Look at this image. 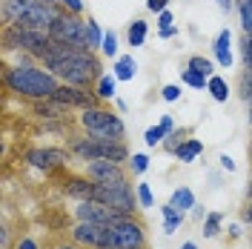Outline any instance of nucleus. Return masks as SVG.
Here are the masks:
<instances>
[{
    "label": "nucleus",
    "mask_w": 252,
    "mask_h": 249,
    "mask_svg": "<svg viewBox=\"0 0 252 249\" xmlns=\"http://www.w3.org/2000/svg\"><path fill=\"white\" fill-rule=\"evenodd\" d=\"M40 63L61 83H72V86H92V83H97L103 78L97 55L92 49L80 46V43H58V40H52L46 55L40 58Z\"/></svg>",
    "instance_id": "obj_1"
},
{
    "label": "nucleus",
    "mask_w": 252,
    "mask_h": 249,
    "mask_svg": "<svg viewBox=\"0 0 252 249\" xmlns=\"http://www.w3.org/2000/svg\"><path fill=\"white\" fill-rule=\"evenodd\" d=\"M3 86L17 97H29V100H46L55 94L61 86V80L55 78L49 69L34 66V63H17V66H6L3 72Z\"/></svg>",
    "instance_id": "obj_2"
},
{
    "label": "nucleus",
    "mask_w": 252,
    "mask_h": 249,
    "mask_svg": "<svg viewBox=\"0 0 252 249\" xmlns=\"http://www.w3.org/2000/svg\"><path fill=\"white\" fill-rule=\"evenodd\" d=\"M69 152L83 160V163H92V160H115V163H129V149H126L124 140L118 138H97V135H86V138H75L69 143Z\"/></svg>",
    "instance_id": "obj_3"
},
{
    "label": "nucleus",
    "mask_w": 252,
    "mask_h": 249,
    "mask_svg": "<svg viewBox=\"0 0 252 249\" xmlns=\"http://www.w3.org/2000/svg\"><path fill=\"white\" fill-rule=\"evenodd\" d=\"M78 124L86 135H97V138H118L124 140L126 126L115 112L103 109V106H92V109H80Z\"/></svg>",
    "instance_id": "obj_4"
},
{
    "label": "nucleus",
    "mask_w": 252,
    "mask_h": 249,
    "mask_svg": "<svg viewBox=\"0 0 252 249\" xmlns=\"http://www.w3.org/2000/svg\"><path fill=\"white\" fill-rule=\"evenodd\" d=\"M52 37L49 34H37V31H26L17 26H6L3 29V46L6 52H20V55H32V58H43L46 55Z\"/></svg>",
    "instance_id": "obj_5"
},
{
    "label": "nucleus",
    "mask_w": 252,
    "mask_h": 249,
    "mask_svg": "<svg viewBox=\"0 0 252 249\" xmlns=\"http://www.w3.org/2000/svg\"><path fill=\"white\" fill-rule=\"evenodd\" d=\"M61 12H63V6L58 0H40V3L32 6L29 12H23L12 26L26 29V31H37V34H49L52 26H55V20L61 17Z\"/></svg>",
    "instance_id": "obj_6"
},
{
    "label": "nucleus",
    "mask_w": 252,
    "mask_h": 249,
    "mask_svg": "<svg viewBox=\"0 0 252 249\" xmlns=\"http://www.w3.org/2000/svg\"><path fill=\"white\" fill-rule=\"evenodd\" d=\"M69 238L83 249H115V235H112L109 223L75 220V226H69Z\"/></svg>",
    "instance_id": "obj_7"
},
{
    "label": "nucleus",
    "mask_w": 252,
    "mask_h": 249,
    "mask_svg": "<svg viewBox=\"0 0 252 249\" xmlns=\"http://www.w3.org/2000/svg\"><path fill=\"white\" fill-rule=\"evenodd\" d=\"M69 157H72V152H69V149H55V146H37V149H29V152L23 155V160L29 163L32 169L43 172V175H52V172L63 169V166L69 163Z\"/></svg>",
    "instance_id": "obj_8"
},
{
    "label": "nucleus",
    "mask_w": 252,
    "mask_h": 249,
    "mask_svg": "<svg viewBox=\"0 0 252 249\" xmlns=\"http://www.w3.org/2000/svg\"><path fill=\"white\" fill-rule=\"evenodd\" d=\"M58 103L69 106V109H92V106H100V94L89 89V86H72V83H61L55 94H52Z\"/></svg>",
    "instance_id": "obj_9"
},
{
    "label": "nucleus",
    "mask_w": 252,
    "mask_h": 249,
    "mask_svg": "<svg viewBox=\"0 0 252 249\" xmlns=\"http://www.w3.org/2000/svg\"><path fill=\"white\" fill-rule=\"evenodd\" d=\"M115 235V249H146L149 238H146V226L138 218H126L112 226Z\"/></svg>",
    "instance_id": "obj_10"
},
{
    "label": "nucleus",
    "mask_w": 252,
    "mask_h": 249,
    "mask_svg": "<svg viewBox=\"0 0 252 249\" xmlns=\"http://www.w3.org/2000/svg\"><path fill=\"white\" fill-rule=\"evenodd\" d=\"M83 31H86V20L83 17L72 15V12H61V17L55 20V26L49 31V37L58 40V43H80V46H86L83 43Z\"/></svg>",
    "instance_id": "obj_11"
},
{
    "label": "nucleus",
    "mask_w": 252,
    "mask_h": 249,
    "mask_svg": "<svg viewBox=\"0 0 252 249\" xmlns=\"http://www.w3.org/2000/svg\"><path fill=\"white\" fill-rule=\"evenodd\" d=\"M83 175H89L94 184H115V181H124L129 178L132 172L126 163H115V160H92V163H86V172Z\"/></svg>",
    "instance_id": "obj_12"
},
{
    "label": "nucleus",
    "mask_w": 252,
    "mask_h": 249,
    "mask_svg": "<svg viewBox=\"0 0 252 249\" xmlns=\"http://www.w3.org/2000/svg\"><path fill=\"white\" fill-rule=\"evenodd\" d=\"M63 192L75 201H92L94 198V181L89 175H66Z\"/></svg>",
    "instance_id": "obj_13"
},
{
    "label": "nucleus",
    "mask_w": 252,
    "mask_h": 249,
    "mask_svg": "<svg viewBox=\"0 0 252 249\" xmlns=\"http://www.w3.org/2000/svg\"><path fill=\"white\" fill-rule=\"evenodd\" d=\"M212 52H215V63L220 69H232V31L229 29H220L215 43H212Z\"/></svg>",
    "instance_id": "obj_14"
},
{
    "label": "nucleus",
    "mask_w": 252,
    "mask_h": 249,
    "mask_svg": "<svg viewBox=\"0 0 252 249\" xmlns=\"http://www.w3.org/2000/svg\"><path fill=\"white\" fill-rule=\"evenodd\" d=\"M34 115L43 121H63L69 115V106L58 103L55 97H46V100H34Z\"/></svg>",
    "instance_id": "obj_15"
},
{
    "label": "nucleus",
    "mask_w": 252,
    "mask_h": 249,
    "mask_svg": "<svg viewBox=\"0 0 252 249\" xmlns=\"http://www.w3.org/2000/svg\"><path fill=\"white\" fill-rule=\"evenodd\" d=\"M160 215H163V226H160V232L166 235H175L181 226H184V220H187V212H181V209H175L172 203H163L160 206Z\"/></svg>",
    "instance_id": "obj_16"
},
{
    "label": "nucleus",
    "mask_w": 252,
    "mask_h": 249,
    "mask_svg": "<svg viewBox=\"0 0 252 249\" xmlns=\"http://www.w3.org/2000/svg\"><path fill=\"white\" fill-rule=\"evenodd\" d=\"M198 155H204V140H198V138H187L178 149H175V157H178L181 163H195Z\"/></svg>",
    "instance_id": "obj_17"
},
{
    "label": "nucleus",
    "mask_w": 252,
    "mask_h": 249,
    "mask_svg": "<svg viewBox=\"0 0 252 249\" xmlns=\"http://www.w3.org/2000/svg\"><path fill=\"white\" fill-rule=\"evenodd\" d=\"M112 75L118 80H132L138 75V61L135 55H118L115 58V66H112Z\"/></svg>",
    "instance_id": "obj_18"
},
{
    "label": "nucleus",
    "mask_w": 252,
    "mask_h": 249,
    "mask_svg": "<svg viewBox=\"0 0 252 249\" xmlns=\"http://www.w3.org/2000/svg\"><path fill=\"white\" fill-rule=\"evenodd\" d=\"M169 203H172L175 209H181V212H192V209L198 206V198H195V192H192L189 187H178L172 192Z\"/></svg>",
    "instance_id": "obj_19"
},
{
    "label": "nucleus",
    "mask_w": 252,
    "mask_h": 249,
    "mask_svg": "<svg viewBox=\"0 0 252 249\" xmlns=\"http://www.w3.org/2000/svg\"><path fill=\"white\" fill-rule=\"evenodd\" d=\"M146 34H149V23L138 17V20H132L129 29H126V43H129L132 49H138V46L146 43Z\"/></svg>",
    "instance_id": "obj_20"
},
{
    "label": "nucleus",
    "mask_w": 252,
    "mask_h": 249,
    "mask_svg": "<svg viewBox=\"0 0 252 249\" xmlns=\"http://www.w3.org/2000/svg\"><path fill=\"white\" fill-rule=\"evenodd\" d=\"M206 92L212 94V100H215V103H226V100H229V94H232V89H229V83L220 78V75H212L209 83H206Z\"/></svg>",
    "instance_id": "obj_21"
},
{
    "label": "nucleus",
    "mask_w": 252,
    "mask_h": 249,
    "mask_svg": "<svg viewBox=\"0 0 252 249\" xmlns=\"http://www.w3.org/2000/svg\"><path fill=\"white\" fill-rule=\"evenodd\" d=\"M103 34H106V31L97 26V20H92V17H89V20H86V31H83V43L94 52V49L103 46Z\"/></svg>",
    "instance_id": "obj_22"
},
{
    "label": "nucleus",
    "mask_w": 252,
    "mask_h": 249,
    "mask_svg": "<svg viewBox=\"0 0 252 249\" xmlns=\"http://www.w3.org/2000/svg\"><path fill=\"white\" fill-rule=\"evenodd\" d=\"M94 92L100 94V100H115L118 97V78L115 75H103V78L97 80Z\"/></svg>",
    "instance_id": "obj_23"
},
{
    "label": "nucleus",
    "mask_w": 252,
    "mask_h": 249,
    "mask_svg": "<svg viewBox=\"0 0 252 249\" xmlns=\"http://www.w3.org/2000/svg\"><path fill=\"white\" fill-rule=\"evenodd\" d=\"M204 229V238H215V235L220 232V226H223V212H206V218H204V223H201Z\"/></svg>",
    "instance_id": "obj_24"
},
{
    "label": "nucleus",
    "mask_w": 252,
    "mask_h": 249,
    "mask_svg": "<svg viewBox=\"0 0 252 249\" xmlns=\"http://www.w3.org/2000/svg\"><path fill=\"white\" fill-rule=\"evenodd\" d=\"M187 66L189 69H195V72H201V75H206V78L215 75V63L209 61V58H204V55H192Z\"/></svg>",
    "instance_id": "obj_25"
},
{
    "label": "nucleus",
    "mask_w": 252,
    "mask_h": 249,
    "mask_svg": "<svg viewBox=\"0 0 252 249\" xmlns=\"http://www.w3.org/2000/svg\"><path fill=\"white\" fill-rule=\"evenodd\" d=\"M181 80H184L187 86H192V89H206V83H209V78H206V75L195 72V69H189V66L181 72Z\"/></svg>",
    "instance_id": "obj_26"
},
{
    "label": "nucleus",
    "mask_w": 252,
    "mask_h": 249,
    "mask_svg": "<svg viewBox=\"0 0 252 249\" xmlns=\"http://www.w3.org/2000/svg\"><path fill=\"white\" fill-rule=\"evenodd\" d=\"M238 15L244 34H252V0H238Z\"/></svg>",
    "instance_id": "obj_27"
},
{
    "label": "nucleus",
    "mask_w": 252,
    "mask_h": 249,
    "mask_svg": "<svg viewBox=\"0 0 252 249\" xmlns=\"http://www.w3.org/2000/svg\"><path fill=\"white\" fill-rule=\"evenodd\" d=\"M126 166H129V172H132L135 178H141L143 172L149 169V155H146V152H135V155L129 157V163H126Z\"/></svg>",
    "instance_id": "obj_28"
},
{
    "label": "nucleus",
    "mask_w": 252,
    "mask_h": 249,
    "mask_svg": "<svg viewBox=\"0 0 252 249\" xmlns=\"http://www.w3.org/2000/svg\"><path fill=\"white\" fill-rule=\"evenodd\" d=\"M135 192H138V203H141V209L155 206V195H152V187H149L146 181H138V184H135Z\"/></svg>",
    "instance_id": "obj_29"
},
{
    "label": "nucleus",
    "mask_w": 252,
    "mask_h": 249,
    "mask_svg": "<svg viewBox=\"0 0 252 249\" xmlns=\"http://www.w3.org/2000/svg\"><path fill=\"white\" fill-rule=\"evenodd\" d=\"M163 140H166V129H163L160 124L149 126V129L143 132V143H146V146H152V149H155V146H160Z\"/></svg>",
    "instance_id": "obj_30"
},
{
    "label": "nucleus",
    "mask_w": 252,
    "mask_h": 249,
    "mask_svg": "<svg viewBox=\"0 0 252 249\" xmlns=\"http://www.w3.org/2000/svg\"><path fill=\"white\" fill-rule=\"evenodd\" d=\"M100 52H103L106 58H118V34H115V31H106V34H103Z\"/></svg>",
    "instance_id": "obj_31"
},
{
    "label": "nucleus",
    "mask_w": 252,
    "mask_h": 249,
    "mask_svg": "<svg viewBox=\"0 0 252 249\" xmlns=\"http://www.w3.org/2000/svg\"><path fill=\"white\" fill-rule=\"evenodd\" d=\"M241 61H244V69H252V34H244L241 40Z\"/></svg>",
    "instance_id": "obj_32"
},
{
    "label": "nucleus",
    "mask_w": 252,
    "mask_h": 249,
    "mask_svg": "<svg viewBox=\"0 0 252 249\" xmlns=\"http://www.w3.org/2000/svg\"><path fill=\"white\" fill-rule=\"evenodd\" d=\"M241 97L247 103L252 100V69H244V75H241Z\"/></svg>",
    "instance_id": "obj_33"
},
{
    "label": "nucleus",
    "mask_w": 252,
    "mask_h": 249,
    "mask_svg": "<svg viewBox=\"0 0 252 249\" xmlns=\"http://www.w3.org/2000/svg\"><path fill=\"white\" fill-rule=\"evenodd\" d=\"M184 140H187V135H184L181 129H175L172 135H166V140H163V146H166V152H172V155H175V149H178V146H181Z\"/></svg>",
    "instance_id": "obj_34"
},
{
    "label": "nucleus",
    "mask_w": 252,
    "mask_h": 249,
    "mask_svg": "<svg viewBox=\"0 0 252 249\" xmlns=\"http://www.w3.org/2000/svg\"><path fill=\"white\" fill-rule=\"evenodd\" d=\"M160 97H163L166 103H175V100H181V86H175V83H166V86L160 89Z\"/></svg>",
    "instance_id": "obj_35"
},
{
    "label": "nucleus",
    "mask_w": 252,
    "mask_h": 249,
    "mask_svg": "<svg viewBox=\"0 0 252 249\" xmlns=\"http://www.w3.org/2000/svg\"><path fill=\"white\" fill-rule=\"evenodd\" d=\"M15 249H40V244H37V238H32V235H23V238H17Z\"/></svg>",
    "instance_id": "obj_36"
},
{
    "label": "nucleus",
    "mask_w": 252,
    "mask_h": 249,
    "mask_svg": "<svg viewBox=\"0 0 252 249\" xmlns=\"http://www.w3.org/2000/svg\"><path fill=\"white\" fill-rule=\"evenodd\" d=\"M146 9H149L152 15H160L163 9H169V0H146Z\"/></svg>",
    "instance_id": "obj_37"
},
{
    "label": "nucleus",
    "mask_w": 252,
    "mask_h": 249,
    "mask_svg": "<svg viewBox=\"0 0 252 249\" xmlns=\"http://www.w3.org/2000/svg\"><path fill=\"white\" fill-rule=\"evenodd\" d=\"M172 23H175V15L169 12V9H163V12L158 15V26H160V29H169Z\"/></svg>",
    "instance_id": "obj_38"
},
{
    "label": "nucleus",
    "mask_w": 252,
    "mask_h": 249,
    "mask_svg": "<svg viewBox=\"0 0 252 249\" xmlns=\"http://www.w3.org/2000/svg\"><path fill=\"white\" fill-rule=\"evenodd\" d=\"M63 12H72V15H83V3L80 0H66V3H61Z\"/></svg>",
    "instance_id": "obj_39"
},
{
    "label": "nucleus",
    "mask_w": 252,
    "mask_h": 249,
    "mask_svg": "<svg viewBox=\"0 0 252 249\" xmlns=\"http://www.w3.org/2000/svg\"><path fill=\"white\" fill-rule=\"evenodd\" d=\"M241 220H244L247 226H252V198H247V206L241 209Z\"/></svg>",
    "instance_id": "obj_40"
},
{
    "label": "nucleus",
    "mask_w": 252,
    "mask_h": 249,
    "mask_svg": "<svg viewBox=\"0 0 252 249\" xmlns=\"http://www.w3.org/2000/svg\"><path fill=\"white\" fill-rule=\"evenodd\" d=\"M49 249H83V247H80V244H75V241L69 238V241H55Z\"/></svg>",
    "instance_id": "obj_41"
},
{
    "label": "nucleus",
    "mask_w": 252,
    "mask_h": 249,
    "mask_svg": "<svg viewBox=\"0 0 252 249\" xmlns=\"http://www.w3.org/2000/svg\"><path fill=\"white\" fill-rule=\"evenodd\" d=\"M218 163H220L223 172H235V160H232L229 155H218Z\"/></svg>",
    "instance_id": "obj_42"
},
{
    "label": "nucleus",
    "mask_w": 252,
    "mask_h": 249,
    "mask_svg": "<svg viewBox=\"0 0 252 249\" xmlns=\"http://www.w3.org/2000/svg\"><path fill=\"white\" fill-rule=\"evenodd\" d=\"M0 249H12V232L6 226L0 229Z\"/></svg>",
    "instance_id": "obj_43"
},
{
    "label": "nucleus",
    "mask_w": 252,
    "mask_h": 249,
    "mask_svg": "<svg viewBox=\"0 0 252 249\" xmlns=\"http://www.w3.org/2000/svg\"><path fill=\"white\" fill-rule=\"evenodd\" d=\"M160 126L166 129V135H172V132H175V121L169 118V115H163V118H160Z\"/></svg>",
    "instance_id": "obj_44"
},
{
    "label": "nucleus",
    "mask_w": 252,
    "mask_h": 249,
    "mask_svg": "<svg viewBox=\"0 0 252 249\" xmlns=\"http://www.w3.org/2000/svg\"><path fill=\"white\" fill-rule=\"evenodd\" d=\"M204 218H206V209H204V206H195V209H192V220L204 223Z\"/></svg>",
    "instance_id": "obj_45"
},
{
    "label": "nucleus",
    "mask_w": 252,
    "mask_h": 249,
    "mask_svg": "<svg viewBox=\"0 0 252 249\" xmlns=\"http://www.w3.org/2000/svg\"><path fill=\"white\" fill-rule=\"evenodd\" d=\"M175 34H178V29H175V26H169V29H160V31H158V37H160V40H169V37H175Z\"/></svg>",
    "instance_id": "obj_46"
},
{
    "label": "nucleus",
    "mask_w": 252,
    "mask_h": 249,
    "mask_svg": "<svg viewBox=\"0 0 252 249\" xmlns=\"http://www.w3.org/2000/svg\"><path fill=\"white\" fill-rule=\"evenodd\" d=\"M244 235V226L241 223H229V238H241Z\"/></svg>",
    "instance_id": "obj_47"
},
{
    "label": "nucleus",
    "mask_w": 252,
    "mask_h": 249,
    "mask_svg": "<svg viewBox=\"0 0 252 249\" xmlns=\"http://www.w3.org/2000/svg\"><path fill=\"white\" fill-rule=\"evenodd\" d=\"M181 249H198V244H195V241H184V244H181Z\"/></svg>",
    "instance_id": "obj_48"
},
{
    "label": "nucleus",
    "mask_w": 252,
    "mask_h": 249,
    "mask_svg": "<svg viewBox=\"0 0 252 249\" xmlns=\"http://www.w3.org/2000/svg\"><path fill=\"white\" fill-rule=\"evenodd\" d=\"M250 126H252V100H250Z\"/></svg>",
    "instance_id": "obj_49"
},
{
    "label": "nucleus",
    "mask_w": 252,
    "mask_h": 249,
    "mask_svg": "<svg viewBox=\"0 0 252 249\" xmlns=\"http://www.w3.org/2000/svg\"><path fill=\"white\" fill-rule=\"evenodd\" d=\"M58 3H66V0H58Z\"/></svg>",
    "instance_id": "obj_50"
}]
</instances>
